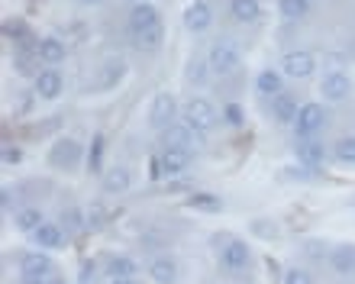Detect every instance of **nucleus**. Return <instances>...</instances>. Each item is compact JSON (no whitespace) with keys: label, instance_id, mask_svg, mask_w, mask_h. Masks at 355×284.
Returning a JSON list of instances; mask_svg holds the SVG:
<instances>
[{"label":"nucleus","instance_id":"25","mask_svg":"<svg viewBox=\"0 0 355 284\" xmlns=\"http://www.w3.org/2000/svg\"><path fill=\"white\" fill-rule=\"evenodd\" d=\"M255 91L262 97H278L281 91H284V75L281 71H275V68H265V71H259V78H255Z\"/></svg>","mask_w":355,"mask_h":284},{"label":"nucleus","instance_id":"44","mask_svg":"<svg viewBox=\"0 0 355 284\" xmlns=\"http://www.w3.org/2000/svg\"><path fill=\"white\" fill-rule=\"evenodd\" d=\"M352 275H355V272H352Z\"/></svg>","mask_w":355,"mask_h":284},{"label":"nucleus","instance_id":"41","mask_svg":"<svg viewBox=\"0 0 355 284\" xmlns=\"http://www.w3.org/2000/svg\"><path fill=\"white\" fill-rule=\"evenodd\" d=\"M46 284H68V281H65V278H62V275H58V272H52V275L46 278Z\"/></svg>","mask_w":355,"mask_h":284},{"label":"nucleus","instance_id":"29","mask_svg":"<svg viewBox=\"0 0 355 284\" xmlns=\"http://www.w3.org/2000/svg\"><path fill=\"white\" fill-rule=\"evenodd\" d=\"M329 265L336 275H352L355 272V246H336L329 252Z\"/></svg>","mask_w":355,"mask_h":284},{"label":"nucleus","instance_id":"11","mask_svg":"<svg viewBox=\"0 0 355 284\" xmlns=\"http://www.w3.org/2000/svg\"><path fill=\"white\" fill-rule=\"evenodd\" d=\"M320 94H323V100H329V104L346 100V97L352 94V78H349L346 71H327L323 81H320Z\"/></svg>","mask_w":355,"mask_h":284},{"label":"nucleus","instance_id":"10","mask_svg":"<svg viewBox=\"0 0 355 284\" xmlns=\"http://www.w3.org/2000/svg\"><path fill=\"white\" fill-rule=\"evenodd\" d=\"M313 68H317V58L310 55V52H304V48H294V52H288V55L281 58V75L284 78L304 81V78L313 75Z\"/></svg>","mask_w":355,"mask_h":284},{"label":"nucleus","instance_id":"22","mask_svg":"<svg viewBox=\"0 0 355 284\" xmlns=\"http://www.w3.org/2000/svg\"><path fill=\"white\" fill-rule=\"evenodd\" d=\"M149 278L155 284H178V262L171 256H155L149 262Z\"/></svg>","mask_w":355,"mask_h":284},{"label":"nucleus","instance_id":"33","mask_svg":"<svg viewBox=\"0 0 355 284\" xmlns=\"http://www.w3.org/2000/svg\"><path fill=\"white\" fill-rule=\"evenodd\" d=\"M333 155L343 165H355V136H343V139L333 145Z\"/></svg>","mask_w":355,"mask_h":284},{"label":"nucleus","instance_id":"37","mask_svg":"<svg viewBox=\"0 0 355 284\" xmlns=\"http://www.w3.org/2000/svg\"><path fill=\"white\" fill-rule=\"evenodd\" d=\"M223 120H226L230 126H236V130H239V126L245 123L243 107H239V104H226V107H223Z\"/></svg>","mask_w":355,"mask_h":284},{"label":"nucleus","instance_id":"23","mask_svg":"<svg viewBox=\"0 0 355 284\" xmlns=\"http://www.w3.org/2000/svg\"><path fill=\"white\" fill-rule=\"evenodd\" d=\"M58 223H62V229H65V236H81V233H87V210L65 207L62 213H58Z\"/></svg>","mask_w":355,"mask_h":284},{"label":"nucleus","instance_id":"31","mask_svg":"<svg viewBox=\"0 0 355 284\" xmlns=\"http://www.w3.org/2000/svg\"><path fill=\"white\" fill-rule=\"evenodd\" d=\"M230 13H233V19H239V23H255L259 13H262V7H259V0H230Z\"/></svg>","mask_w":355,"mask_h":284},{"label":"nucleus","instance_id":"12","mask_svg":"<svg viewBox=\"0 0 355 284\" xmlns=\"http://www.w3.org/2000/svg\"><path fill=\"white\" fill-rule=\"evenodd\" d=\"M123 75H126V62H123V58H103L101 68H97L94 91H113V87L123 81Z\"/></svg>","mask_w":355,"mask_h":284},{"label":"nucleus","instance_id":"39","mask_svg":"<svg viewBox=\"0 0 355 284\" xmlns=\"http://www.w3.org/2000/svg\"><path fill=\"white\" fill-rule=\"evenodd\" d=\"M94 278V262H85V265H81V284H87Z\"/></svg>","mask_w":355,"mask_h":284},{"label":"nucleus","instance_id":"18","mask_svg":"<svg viewBox=\"0 0 355 284\" xmlns=\"http://www.w3.org/2000/svg\"><path fill=\"white\" fill-rule=\"evenodd\" d=\"M187 210H197V213H220L223 210V197L214 194V190H191L184 197Z\"/></svg>","mask_w":355,"mask_h":284},{"label":"nucleus","instance_id":"27","mask_svg":"<svg viewBox=\"0 0 355 284\" xmlns=\"http://www.w3.org/2000/svg\"><path fill=\"white\" fill-rule=\"evenodd\" d=\"M42 58H39V52H13V68H17L19 78H33L36 81L39 75H42Z\"/></svg>","mask_w":355,"mask_h":284},{"label":"nucleus","instance_id":"1","mask_svg":"<svg viewBox=\"0 0 355 284\" xmlns=\"http://www.w3.org/2000/svg\"><path fill=\"white\" fill-rule=\"evenodd\" d=\"M130 36L136 42V48L142 52H155L165 39V26H162V17L159 10L152 3H136L130 13Z\"/></svg>","mask_w":355,"mask_h":284},{"label":"nucleus","instance_id":"15","mask_svg":"<svg viewBox=\"0 0 355 284\" xmlns=\"http://www.w3.org/2000/svg\"><path fill=\"white\" fill-rule=\"evenodd\" d=\"M33 85H36V97H42V100H55V97H62L65 81H62V71H58V68H42V75H39Z\"/></svg>","mask_w":355,"mask_h":284},{"label":"nucleus","instance_id":"43","mask_svg":"<svg viewBox=\"0 0 355 284\" xmlns=\"http://www.w3.org/2000/svg\"><path fill=\"white\" fill-rule=\"evenodd\" d=\"M87 3H97V0H87Z\"/></svg>","mask_w":355,"mask_h":284},{"label":"nucleus","instance_id":"13","mask_svg":"<svg viewBox=\"0 0 355 284\" xmlns=\"http://www.w3.org/2000/svg\"><path fill=\"white\" fill-rule=\"evenodd\" d=\"M65 229H62V223H42V227L33 233V242H36V249H42V252H55V249L65 246Z\"/></svg>","mask_w":355,"mask_h":284},{"label":"nucleus","instance_id":"2","mask_svg":"<svg viewBox=\"0 0 355 284\" xmlns=\"http://www.w3.org/2000/svg\"><path fill=\"white\" fill-rule=\"evenodd\" d=\"M210 246L216 249V262H220V268H223L226 275L239 278L243 272L252 268V249H249L245 239L233 236V233H214Z\"/></svg>","mask_w":355,"mask_h":284},{"label":"nucleus","instance_id":"8","mask_svg":"<svg viewBox=\"0 0 355 284\" xmlns=\"http://www.w3.org/2000/svg\"><path fill=\"white\" fill-rule=\"evenodd\" d=\"M52 272H58V268L52 262V256L42 252V249H33V252L19 256V278H49Z\"/></svg>","mask_w":355,"mask_h":284},{"label":"nucleus","instance_id":"14","mask_svg":"<svg viewBox=\"0 0 355 284\" xmlns=\"http://www.w3.org/2000/svg\"><path fill=\"white\" fill-rule=\"evenodd\" d=\"M162 178H181L191 168V152H178V149H162Z\"/></svg>","mask_w":355,"mask_h":284},{"label":"nucleus","instance_id":"16","mask_svg":"<svg viewBox=\"0 0 355 284\" xmlns=\"http://www.w3.org/2000/svg\"><path fill=\"white\" fill-rule=\"evenodd\" d=\"M294 152H297V161L300 165H307V168H320L329 155V149L320 139H300Z\"/></svg>","mask_w":355,"mask_h":284},{"label":"nucleus","instance_id":"20","mask_svg":"<svg viewBox=\"0 0 355 284\" xmlns=\"http://www.w3.org/2000/svg\"><path fill=\"white\" fill-rule=\"evenodd\" d=\"M162 149H178V152H191L194 149V133L184 123H175L162 133Z\"/></svg>","mask_w":355,"mask_h":284},{"label":"nucleus","instance_id":"17","mask_svg":"<svg viewBox=\"0 0 355 284\" xmlns=\"http://www.w3.org/2000/svg\"><path fill=\"white\" fill-rule=\"evenodd\" d=\"M297 114H300V107H297V100H294L288 91H281L278 97H271V116H275L281 126H294Z\"/></svg>","mask_w":355,"mask_h":284},{"label":"nucleus","instance_id":"4","mask_svg":"<svg viewBox=\"0 0 355 284\" xmlns=\"http://www.w3.org/2000/svg\"><path fill=\"white\" fill-rule=\"evenodd\" d=\"M239 58H243V52H239V42L230 36L216 39L214 46H210V52H207V62H210V71L220 78L233 75L236 68H239Z\"/></svg>","mask_w":355,"mask_h":284},{"label":"nucleus","instance_id":"28","mask_svg":"<svg viewBox=\"0 0 355 284\" xmlns=\"http://www.w3.org/2000/svg\"><path fill=\"white\" fill-rule=\"evenodd\" d=\"M103 155H107V136L94 133L91 136V145H87V159H85L91 175H103Z\"/></svg>","mask_w":355,"mask_h":284},{"label":"nucleus","instance_id":"9","mask_svg":"<svg viewBox=\"0 0 355 284\" xmlns=\"http://www.w3.org/2000/svg\"><path fill=\"white\" fill-rule=\"evenodd\" d=\"M3 36H7L10 42H17V52H39V42H42V39L33 36V29L26 26V19H19V17L3 19Z\"/></svg>","mask_w":355,"mask_h":284},{"label":"nucleus","instance_id":"24","mask_svg":"<svg viewBox=\"0 0 355 284\" xmlns=\"http://www.w3.org/2000/svg\"><path fill=\"white\" fill-rule=\"evenodd\" d=\"M42 223H46L42 210H39V207H29V204H26V207H19L17 213H13V227H17L19 233H26V236H33V233H36Z\"/></svg>","mask_w":355,"mask_h":284},{"label":"nucleus","instance_id":"3","mask_svg":"<svg viewBox=\"0 0 355 284\" xmlns=\"http://www.w3.org/2000/svg\"><path fill=\"white\" fill-rule=\"evenodd\" d=\"M181 123L194 136H207L220 123V114H216V107L210 104L207 97H191V100L181 107Z\"/></svg>","mask_w":355,"mask_h":284},{"label":"nucleus","instance_id":"35","mask_svg":"<svg viewBox=\"0 0 355 284\" xmlns=\"http://www.w3.org/2000/svg\"><path fill=\"white\" fill-rule=\"evenodd\" d=\"M281 284H313V275H310L307 268H284V275H281Z\"/></svg>","mask_w":355,"mask_h":284},{"label":"nucleus","instance_id":"36","mask_svg":"<svg viewBox=\"0 0 355 284\" xmlns=\"http://www.w3.org/2000/svg\"><path fill=\"white\" fill-rule=\"evenodd\" d=\"M107 223V207H103L101 200H94L91 207H87V229H101Z\"/></svg>","mask_w":355,"mask_h":284},{"label":"nucleus","instance_id":"19","mask_svg":"<svg viewBox=\"0 0 355 284\" xmlns=\"http://www.w3.org/2000/svg\"><path fill=\"white\" fill-rule=\"evenodd\" d=\"M132 188V175L130 168H123V165H116V168L103 171L101 175V190L103 194H126V190Z\"/></svg>","mask_w":355,"mask_h":284},{"label":"nucleus","instance_id":"40","mask_svg":"<svg viewBox=\"0 0 355 284\" xmlns=\"http://www.w3.org/2000/svg\"><path fill=\"white\" fill-rule=\"evenodd\" d=\"M107 284H142L139 278H110Z\"/></svg>","mask_w":355,"mask_h":284},{"label":"nucleus","instance_id":"34","mask_svg":"<svg viewBox=\"0 0 355 284\" xmlns=\"http://www.w3.org/2000/svg\"><path fill=\"white\" fill-rule=\"evenodd\" d=\"M207 71H210V62H200V58H191V65H187V81L191 85H204L207 81Z\"/></svg>","mask_w":355,"mask_h":284},{"label":"nucleus","instance_id":"21","mask_svg":"<svg viewBox=\"0 0 355 284\" xmlns=\"http://www.w3.org/2000/svg\"><path fill=\"white\" fill-rule=\"evenodd\" d=\"M210 23H214V10L207 7L204 0H194V3L184 10V26L191 29V33H204V29H210Z\"/></svg>","mask_w":355,"mask_h":284},{"label":"nucleus","instance_id":"42","mask_svg":"<svg viewBox=\"0 0 355 284\" xmlns=\"http://www.w3.org/2000/svg\"><path fill=\"white\" fill-rule=\"evenodd\" d=\"M307 252H310V256H313V258H320V256H323V252H320V242H310V246H307Z\"/></svg>","mask_w":355,"mask_h":284},{"label":"nucleus","instance_id":"26","mask_svg":"<svg viewBox=\"0 0 355 284\" xmlns=\"http://www.w3.org/2000/svg\"><path fill=\"white\" fill-rule=\"evenodd\" d=\"M65 55H68V48H65V42L62 39H55V36H46L42 42H39V58H42V65H62L65 62Z\"/></svg>","mask_w":355,"mask_h":284},{"label":"nucleus","instance_id":"7","mask_svg":"<svg viewBox=\"0 0 355 284\" xmlns=\"http://www.w3.org/2000/svg\"><path fill=\"white\" fill-rule=\"evenodd\" d=\"M323 126H327V110H323V104L310 100V104L300 107L297 120H294V133H297V139H313Z\"/></svg>","mask_w":355,"mask_h":284},{"label":"nucleus","instance_id":"38","mask_svg":"<svg viewBox=\"0 0 355 284\" xmlns=\"http://www.w3.org/2000/svg\"><path fill=\"white\" fill-rule=\"evenodd\" d=\"M0 159H3V165H19V161H23V149H19V145H10V142H3Z\"/></svg>","mask_w":355,"mask_h":284},{"label":"nucleus","instance_id":"5","mask_svg":"<svg viewBox=\"0 0 355 284\" xmlns=\"http://www.w3.org/2000/svg\"><path fill=\"white\" fill-rule=\"evenodd\" d=\"M81 159H87V152H85V145L78 139H71V136L55 139V145L49 149V165L58 171H75L78 165H81Z\"/></svg>","mask_w":355,"mask_h":284},{"label":"nucleus","instance_id":"30","mask_svg":"<svg viewBox=\"0 0 355 284\" xmlns=\"http://www.w3.org/2000/svg\"><path fill=\"white\" fill-rule=\"evenodd\" d=\"M107 275L110 278H139V262L132 256H113L107 262Z\"/></svg>","mask_w":355,"mask_h":284},{"label":"nucleus","instance_id":"6","mask_svg":"<svg viewBox=\"0 0 355 284\" xmlns=\"http://www.w3.org/2000/svg\"><path fill=\"white\" fill-rule=\"evenodd\" d=\"M175 120H178V100H175V94L159 91V94L152 97V107H149V126H152V130H159V133H165L168 126H175Z\"/></svg>","mask_w":355,"mask_h":284},{"label":"nucleus","instance_id":"32","mask_svg":"<svg viewBox=\"0 0 355 284\" xmlns=\"http://www.w3.org/2000/svg\"><path fill=\"white\" fill-rule=\"evenodd\" d=\"M278 7H281V17L284 19H304L310 13V0H278Z\"/></svg>","mask_w":355,"mask_h":284}]
</instances>
